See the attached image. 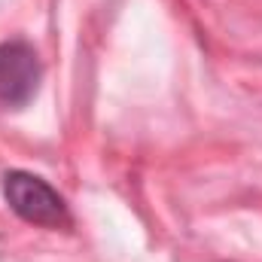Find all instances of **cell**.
<instances>
[{
  "label": "cell",
  "mask_w": 262,
  "mask_h": 262,
  "mask_svg": "<svg viewBox=\"0 0 262 262\" xmlns=\"http://www.w3.org/2000/svg\"><path fill=\"white\" fill-rule=\"evenodd\" d=\"M3 195L25 223L43 226V229H61L70 223L64 198L46 180H40L28 171H9L3 177Z\"/></svg>",
  "instance_id": "obj_1"
},
{
  "label": "cell",
  "mask_w": 262,
  "mask_h": 262,
  "mask_svg": "<svg viewBox=\"0 0 262 262\" xmlns=\"http://www.w3.org/2000/svg\"><path fill=\"white\" fill-rule=\"evenodd\" d=\"M43 67L25 40L0 43V101L6 107H25L40 89Z\"/></svg>",
  "instance_id": "obj_2"
}]
</instances>
